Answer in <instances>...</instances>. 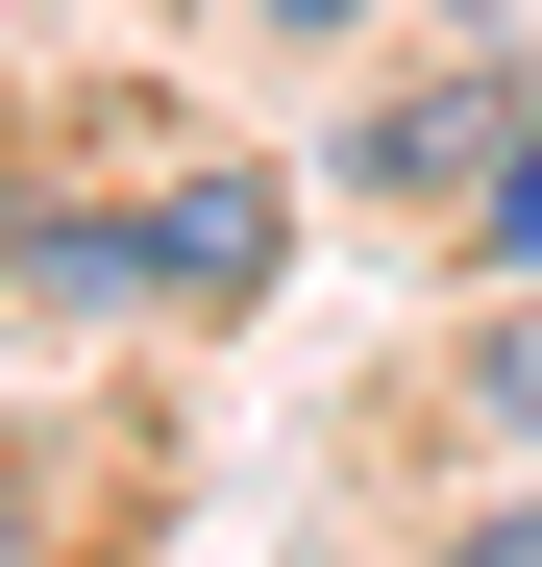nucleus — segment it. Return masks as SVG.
<instances>
[{
  "instance_id": "obj_1",
  "label": "nucleus",
  "mask_w": 542,
  "mask_h": 567,
  "mask_svg": "<svg viewBox=\"0 0 542 567\" xmlns=\"http://www.w3.org/2000/svg\"><path fill=\"white\" fill-rule=\"evenodd\" d=\"M296 198L271 173H173V198H0V271L25 297H173V321H247Z\"/></svg>"
},
{
  "instance_id": "obj_2",
  "label": "nucleus",
  "mask_w": 542,
  "mask_h": 567,
  "mask_svg": "<svg viewBox=\"0 0 542 567\" xmlns=\"http://www.w3.org/2000/svg\"><path fill=\"white\" fill-rule=\"evenodd\" d=\"M518 124H542L518 74H419V100L345 124V173H371V198H493V148H518Z\"/></svg>"
},
{
  "instance_id": "obj_3",
  "label": "nucleus",
  "mask_w": 542,
  "mask_h": 567,
  "mask_svg": "<svg viewBox=\"0 0 542 567\" xmlns=\"http://www.w3.org/2000/svg\"><path fill=\"white\" fill-rule=\"evenodd\" d=\"M469 271H493V297H542V124L493 148V198H469Z\"/></svg>"
},
{
  "instance_id": "obj_4",
  "label": "nucleus",
  "mask_w": 542,
  "mask_h": 567,
  "mask_svg": "<svg viewBox=\"0 0 542 567\" xmlns=\"http://www.w3.org/2000/svg\"><path fill=\"white\" fill-rule=\"evenodd\" d=\"M493 420H542V297H518V346H493Z\"/></svg>"
},
{
  "instance_id": "obj_5",
  "label": "nucleus",
  "mask_w": 542,
  "mask_h": 567,
  "mask_svg": "<svg viewBox=\"0 0 542 567\" xmlns=\"http://www.w3.org/2000/svg\"><path fill=\"white\" fill-rule=\"evenodd\" d=\"M444 567H542V494H518V518H469V543H444Z\"/></svg>"
},
{
  "instance_id": "obj_6",
  "label": "nucleus",
  "mask_w": 542,
  "mask_h": 567,
  "mask_svg": "<svg viewBox=\"0 0 542 567\" xmlns=\"http://www.w3.org/2000/svg\"><path fill=\"white\" fill-rule=\"evenodd\" d=\"M247 25H296V50H321V25H371V0H247Z\"/></svg>"
},
{
  "instance_id": "obj_7",
  "label": "nucleus",
  "mask_w": 542,
  "mask_h": 567,
  "mask_svg": "<svg viewBox=\"0 0 542 567\" xmlns=\"http://www.w3.org/2000/svg\"><path fill=\"white\" fill-rule=\"evenodd\" d=\"M0 567H50V518H25V494H0Z\"/></svg>"
}]
</instances>
